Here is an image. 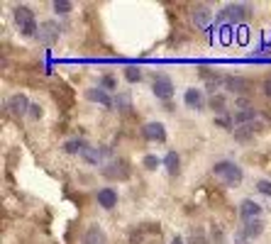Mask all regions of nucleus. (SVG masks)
I'll return each mask as SVG.
<instances>
[{
  "label": "nucleus",
  "instance_id": "f257e3e1",
  "mask_svg": "<svg viewBox=\"0 0 271 244\" xmlns=\"http://www.w3.org/2000/svg\"><path fill=\"white\" fill-rule=\"evenodd\" d=\"M252 15V5L247 3H227L223 10L217 12V22L220 25H244Z\"/></svg>",
  "mask_w": 271,
  "mask_h": 244
},
{
  "label": "nucleus",
  "instance_id": "f03ea898",
  "mask_svg": "<svg viewBox=\"0 0 271 244\" xmlns=\"http://www.w3.org/2000/svg\"><path fill=\"white\" fill-rule=\"evenodd\" d=\"M12 17H15L17 30H20L24 37H37V34H39V25H37L34 10H30L27 5H17V8L12 10Z\"/></svg>",
  "mask_w": 271,
  "mask_h": 244
},
{
  "label": "nucleus",
  "instance_id": "7ed1b4c3",
  "mask_svg": "<svg viewBox=\"0 0 271 244\" xmlns=\"http://www.w3.org/2000/svg\"><path fill=\"white\" fill-rule=\"evenodd\" d=\"M213 171H215V176L220 178L225 186H230V188H235V186L242 183V168L235 161H217L213 166Z\"/></svg>",
  "mask_w": 271,
  "mask_h": 244
},
{
  "label": "nucleus",
  "instance_id": "20e7f679",
  "mask_svg": "<svg viewBox=\"0 0 271 244\" xmlns=\"http://www.w3.org/2000/svg\"><path fill=\"white\" fill-rule=\"evenodd\" d=\"M152 93H154L159 100L169 103V100L174 98V83H171V78L164 76V74H157L154 81H152Z\"/></svg>",
  "mask_w": 271,
  "mask_h": 244
},
{
  "label": "nucleus",
  "instance_id": "39448f33",
  "mask_svg": "<svg viewBox=\"0 0 271 244\" xmlns=\"http://www.w3.org/2000/svg\"><path fill=\"white\" fill-rule=\"evenodd\" d=\"M110 154H113V149H110V147H86L81 156H83V161H86V164L98 166V164H103V159H108Z\"/></svg>",
  "mask_w": 271,
  "mask_h": 244
},
{
  "label": "nucleus",
  "instance_id": "423d86ee",
  "mask_svg": "<svg viewBox=\"0 0 271 244\" xmlns=\"http://www.w3.org/2000/svg\"><path fill=\"white\" fill-rule=\"evenodd\" d=\"M101 174L105 178H127L130 176V164L122 161V159H115V161H110L108 166L101 168Z\"/></svg>",
  "mask_w": 271,
  "mask_h": 244
},
{
  "label": "nucleus",
  "instance_id": "0eeeda50",
  "mask_svg": "<svg viewBox=\"0 0 271 244\" xmlns=\"http://www.w3.org/2000/svg\"><path fill=\"white\" fill-rule=\"evenodd\" d=\"M142 134H144V139H149V142H166V127L157 120L147 122L144 130H142Z\"/></svg>",
  "mask_w": 271,
  "mask_h": 244
},
{
  "label": "nucleus",
  "instance_id": "6e6552de",
  "mask_svg": "<svg viewBox=\"0 0 271 244\" xmlns=\"http://www.w3.org/2000/svg\"><path fill=\"white\" fill-rule=\"evenodd\" d=\"M30 108H32V103H30L27 95H22V93H17V95H12V98L8 100V110H10L15 117H22L24 112H30Z\"/></svg>",
  "mask_w": 271,
  "mask_h": 244
},
{
  "label": "nucleus",
  "instance_id": "1a4fd4ad",
  "mask_svg": "<svg viewBox=\"0 0 271 244\" xmlns=\"http://www.w3.org/2000/svg\"><path fill=\"white\" fill-rule=\"evenodd\" d=\"M59 34H61V27H59L57 22H49V20H46V22L39 25V34H37V37H39L44 44H54L59 39Z\"/></svg>",
  "mask_w": 271,
  "mask_h": 244
},
{
  "label": "nucleus",
  "instance_id": "9d476101",
  "mask_svg": "<svg viewBox=\"0 0 271 244\" xmlns=\"http://www.w3.org/2000/svg\"><path fill=\"white\" fill-rule=\"evenodd\" d=\"M95 200H98V205H101L103 210H113L115 205H117V190L105 186V188H101L95 193Z\"/></svg>",
  "mask_w": 271,
  "mask_h": 244
},
{
  "label": "nucleus",
  "instance_id": "9b49d317",
  "mask_svg": "<svg viewBox=\"0 0 271 244\" xmlns=\"http://www.w3.org/2000/svg\"><path fill=\"white\" fill-rule=\"evenodd\" d=\"M86 98L90 100V103H101V105H105V108H115V98H110V93L105 88H88L86 90Z\"/></svg>",
  "mask_w": 271,
  "mask_h": 244
},
{
  "label": "nucleus",
  "instance_id": "f8f14e48",
  "mask_svg": "<svg viewBox=\"0 0 271 244\" xmlns=\"http://www.w3.org/2000/svg\"><path fill=\"white\" fill-rule=\"evenodd\" d=\"M264 232V222L259 217H254V220H244L242 225V230H239V239L244 237V239H254V237H259Z\"/></svg>",
  "mask_w": 271,
  "mask_h": 244
},
{
  "label": "nucleus",
  "instance_id": "ddd939ff",
  "mask_svg": "<svg viewBox=\"0 0 271 244\" xmlns=\"http://www.w3.org/2000/svg\"><path fill=\"white\" fill-rule=\"evenodd\" d=\"M261 210H264V208H261L257 200L247 198V200L239 203V215H242V220H254V217H259L261 215Z\"/></svg>",
  "mask_w": 271,
  "mask_h": 244
},
{
  "label": "nucleus",
  "instance_id": "4468645a",
  "mask_svg": "<svg viewBox=\"0 0 271 244\" xmlns=\"http://www.w3.org/2000/svg\"><path fill=\"white\" fill-rule=\"evenodd\" d=\"M183 105H186V108H193V110H203V105H205L203 93L198 88H188L183 93Z\"/></svg>",
  "mask_w": 271,
  "mask_h": 244
},
{
  "label": "nucleus",
  "instance_id": "2eb2a0df",
  "mask_svg": "<svg viewBox=\"0 0 271 244\" xmlns=\"http://www.w3.org/2000/svg\"><path fill=\"white\" fill-rule=\"evenodd\" d=\"M210 20H213V12H210V8H195L193 10V22H195V27L198 30H208L210 27Z\"/></svg>",
  "mask_w": 271,
  "mask_h": 244
},
{
  "label": "nucleus",
  "instance_id": "dca6fc26",
  "mask_svg": "<svg viewBox=\"0 0 271 244\" xmlns=\"http://www.w3.org/2000/svg\"><path fill=\"white\" fill-rule=\"evenodd\" d=\"M257 130H261L259 122H252V125H239L237 130H235V139L237 142H249L252 137H254V132Z\"/></svg>",
  "mask_w": 271,
  "mask_h": 244
},
{
  "label": "nucleus",
  "instance_id": "f3484780",
  "mask_svg": "<svg viewBox=\"0 0 271 244\" xmlns=\"http://www.w3.org/2000/svg\"><path fill=\"white\" fill-rule=\"evenodd\" d=\"M164 166H166V171H169L171 176H179L181 171V156L171 149V152H166V156H164Z\"/></svg>",
  "mask_w": 271,
  "mask_h": 244
},
{
  "label": "nucleus",
  "instance_id": "a211bd4d",
  "mask_svg": "<svg viewBox=\"0 0 271 244\" xmlns=\"http://www.w3.org/2000/svg\"><path fill=\"white\" fill-rule=\"evenodd\" d=\"M83 244H108V239L101 227H88V232L83 234Z\"/></svg>",
  "mask_w": 271,
  "mask_h": 244
},
{
  "label": "nucleus",
  "instance_id": "6ab92c4d",
  "mask_svg": "<svg viewBox=\"0 0 271 244\" xmlns=\"http://www.w3.org/2000/svg\"><path fill=\"white\" fill-rule=\"evenodd\" d=\"M247 81L244 78H239V76H225V88L227 90H232V93H244L247 90Z\"/></svg>",
  "mask_w": 271,
  "mask_h": 244
},
{
  "label": "nucleus",
  "instance_id": "aec40b11",
  "mask_svg": "<svg viewBox=\"0 0 271 244\" xmlns=\"http://www.w3.org/2000/svg\"><path fill=\"white\" fill-rule=\"evenodd\" d=\"M208 108H213L217 115H227L225 112V108H227L225 95H220V93H217V95H210V98H208Z\"/></svg>",
  "mask_w": 271,
  "mask_h": 244
},
{
  "label": "nucleus",
  "instance_id": "412c9836",
  "mask_svg": "<svg viewBox=\"0 0 271 244\" xmlns=\"http://www.w3.org/2000/svg\"><path fill=\"white\" fill-rule=\"evenodd\" d=\"M86 142L83 139H68V142H64V152L66 154H83V149H86Z\"/></svg>",
  "mask_w": 271,
  "mask_h": 244
},
{
  "label": "nucleus",
  "instance_id": "4be33fe9",
  "mask_svg": "<svg viewBox=\"0 0 271 244\" xmlns=\"http://www.w3.org/2000/svg\"><path fill=\"white\" fill-rule=\"evenodd\" d=\"M142 164H144V168H147V171H157V168L161 166V159H159V156H154V154H147L144 159H142Z\"/></svg>",
  "mask_w": 271,
  "mask_h": 244
},
{
  "label": "nucleus",
  "instance_id": "5701e85b",
  "mask_svg": "<svg viewBox=\"0 0 271 244\" xmlns=\"http://www.w3.org/2000/svg\"><path fill=\"white\" fill-rule=\"evenodd\" d=\"M125 78H127L130 83H139V81H142V71L137 66H127L125 68Z\"/></svg>",
  "mask_w": 271,
  "mask_h": 244
},
{
  "label": "nucleus",
  "instance_id": "b1692460",
  "mask_svg": "<svg viewBox=\"0 0 271 244\" xmlns=\"http://www.w3.org/2000/svg\"><path fill=\"white\" fill-rule=\"evenodd\" d=\"M232 122H235V117H230V115H215V125L220 130H232Z\"/></svg>",
  "mask_w": 271,
  "mask_h": 244
},
{
  "label": "nucleus",
  "instance_id": "393cba45",
  "mask_svg": "<svg viewBox=\"0 0 271 244\" xmlns=\"http://www.w3.org/2000/svg\"><path fill=\"white\" fill-rule=\"evenodd\" d=\"M52 8H54L59 15H66V12H71V8H73V5H71L68 0H54V3H52Z\"/></svg>",
  "mask_w": 271,
  "mask_h": 244
},
{
  "label": "nucleus",
  "instance_id": "a878e982",
  "mask_svg": "<svg viewBox=\"0 0 271 244\" xmlns=\"http://www.w3.org/2000/svg\"><path fill=\"white\" fill-rule=\"evenodd\" d=\"M235 37H237L239 44H247V39H249V30H247V25H237V27H235Z\"/></svg>",
  "mask_w": 271,
  "mask_h": 244
},
{
  "label": "nucleus",
  "instance_id": "bb28decb",
  "mask_svg": "<svg viewBox=\"0 0 271 244\" xmlns=\"http://www.w3.org/2000/svg\"><path fill=\"white\" fill-rule=\"evenodd\" d=\"M186 244H208V237H205V232H201V230H193Z\"/></svg>",
  "mask_w": 271,
  "mask_h": 244
},
{
  "label": "nucleus",
  "instance_id": "cd10ccee",
  "mask_svg": "<svg viewBox=\"0 0 271 244\" xmlns=\"http://www.w3.org/2000/svg\"><path fill=\"white\" fill-rule=\"evenodd\" d=\"M127 108H130V95H117V98H115V110H127Z\"/></svg>",
  "mask_w": 271,
  "mask_h": 244
},
{
  "label": "nucleus",
  "instance_id": "c85d7f7f",
  "mask_svg": "<svg viewBox=\"0 0 271 244\" xmlns=\"http://www.w3.org/2000/svg\"><path fill=\"white\" fill-rule=\"evenodd\" d=\"M101 88H105V90H113L115 88V76H113V74H105V76H101Z\"/></svg>",
  "mask_w": 271,
  "mask_h": 244
},
{
  "label": "nucleus",
  "instance_id": "c756f323",
  "mask_svg": "<svg viewBox=\"0 0 271 244\" xmlns=\"http://www.w3.org/2000/svg\"><path fill=\"white\" fill-rule=\"evenodd\" d=\"M257 190L271 198V181H259V183H257Z\"/></svg>",
  "mask_w": 271,
  "mask_h": 244
},
{
  "label": "nucleus",
  "instance_id": "7c9ffc66",
  "mask_svg": "<svg viewBox=\"0 0 271 244\" xmlns=\"http://www.w3.org/2000/svg\"><path fill=\"white\" fill-rule=\"evenodd\" d=\"M30 115H32L34 120H39V117H42V108H39L37 103H32V108H30Z\"/></svg>",
  "mask_w": 271,
  "mask_h": 244
},
{
  "label": "nucleus",
  "instance_id": "2f4dec72",
  "mask_svg": "<svg viewBox=\"0 0 271 244\" xmlns=\"http://www.w3.org/2000/svg\"><path fill=\"white\" fill-rule=\"evenodd\" d=\"M261 90H264V95H266V98L271 100V78H266V81H264V86H261Z\"/></svg>",
  "mask_w": 271,
  "mask_h": 244
},
{
  "label": "nucleus",
  "instance_id": "473e14b6",
  "mask_svg": "<svg viewBox=\"0 0 271 244\" xmlns=\"http://www.w3.org/2000/svg\"><path fill=\"white\" fill-rule=\"evenodd\" d=\"M213 237H215V242H217V244L223 242V234H220V227H217L215 222H213Z\"/></svg>",
  "mask_w": 271,
  "mask_h": 244
},
{
  "label": "nucleus",
  "instance_id": "72a5a7b5",
  "mask_svg": "<svg viewBox=\"0 0 271 244\" xmlns=\"http://www.w3.org/2000/svg\"><path fill=\"white\" fill-rule=\"evenodd\" d=\"M171 244H186V242H183V237H174V239H171Z\"/></svg>",
  "mask_w": 271,
  "mask_h": 244
}]
</instances>
